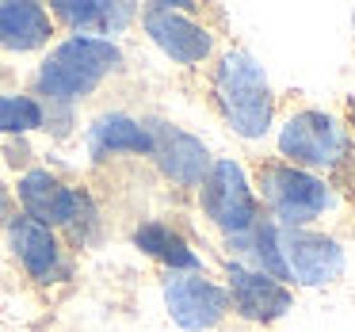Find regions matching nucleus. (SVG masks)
<instances>
[{
	"label": "nucleus",
	"instance_id": "20e7f679",
	"mask_svg": "<svg viewBox=\"0 0 355 332\" xmlns=\"http://www.w3.org/2000/svg\"><path fill=\"white\" fill-rule=\"evenodd\" d=\"M263 199L283 218L286 229H298V225L313 222L321 210L332 207V191L324 187V180L309 176L302 168H291V164L263 172Z\"/></svg>",
	"mask_w": 355,
	"mask_h": 332
},
{
	"label": "nucleus",
	"instance_id": "6e6552de",
	"mask_svg": "<svg viewBox=\"0 0 355 332\" xmlns=\"http://www.w3.org/2000/svg\"><path fill=\"white\" fill-rule=\"evenodd\" d=\"M279 252H283V263L298 283L306 286H324L332 279H340L344 271V252L332 237H321V233H306V229H286L279 237Z\"/></svg>",
	"mask_w": 355,
	"mask_h": 332
},
{
	"label": "nucleus",
	"instance_id": "ddd939ff",
	"mask_svg": "<svg viewBox=\"0 0 355 332\" xmlns=\"http://www.w3.org/2000/svg\"><path fill=\"white\" fill-rule=\"evenodd\" d=\"M50 39V16L42 4H0V46L39 50Z\"/></svg>",
	"mask_w": 355,
	"mask_h": 332
},
{
	"label": "nucleus",
	"instance_id": "9d476101",
	"mask_svg": "<svg viewBox=\"0 0 355 332\" xmlns=\"http://www.w3.org/2000/svg\"><path fill=\"white\" fill-rule=\"evenodd\" d=\"M146 31H149V39L180 65L202 62V58L210 54V46H214L207 27L187 19L180 8H164V4H153V8L146 12Z\"/></svg>",
	"mask_w": 355,
	"mask_h": 332
},
{
	"label": "nucleus",
	"instance_id": "aec40b11",
	"mask_svg": "<svg viewBox=\"0 0 355 332\" xmlns=\"http://www.w3.org/2000/svg\"><path fill=\"white\" fill-rule=\"evenodd\" d=\"M352 24H355V12H352Z\"/></svg>",
	"mask_w": 355,
	"mask_h": 332
},
{
	"label": "nucleus",
	"instance_id": "412c9836",
	"mask_svg": "<svg viewBox=\"0 0 355 332\" xmlns=\"http://www.w3.org/2000/svg\"><path fill=\"white\" fill-rule=\"evenodd\" d=\"M352 111H355V103H352Z\"/></svg>",
	"mask_w": 355,
	"mask_h": 332
},
{
	"label": "nucleus",
	"instance_id": "6ab92c4d",
	"mask_svg": "<svg viewBox=\"0 0 355 332\" xmlns=\"http://www.w3.org/2000/svg\"><path fill=\"white\" fill-rule=\"evenodd\" d=\"M0 218H8V191L0 187Z\"/></svg>",
	"mask_w": 355,
	"mask_h": 332
},
{
	"label": "nucleus",
	"instance_id": "1a4fd4ad",
	"mask_svg": "<svg viewBox=\"0 0 355 332\" xmlns=\"http://www.w3.org/2000/svg\"><path fill=\"white\" fill-rule=\"evenodd\" d=\"M149 138H153V157L161 164V172L180 187H199L210 172V153L199 138L176 130L168 123H149L146 126Z\"/></svg>",
	"mask_w": 355,
	"mask_h": 332
},
{
	"label": "nucleus",
	"instance_id": "2eb2a0df",
	"mask_svg": "<svg viewBox=\"0 0 355 332\" xmlns=\"http://www.w3.org/2000/svg\"><path fill=\"white\" fill-rule=\"evenodd\" d=\"M54 16L65 19L77 31H123L126 24L134 19V4H103V0H58Z\"/></svg>",
	"mask_w": 355,
	"mask_h": 332
},
{
	"label": "nucleus",
	"instance_id": "4468645a",
	"mask_svg": "<svg viewBox=\"0 0 355 332\" xmlns=\"http://www.w3.org/2000/svg\"><path fill=\"white\" fill-rule=\"evenodd\" d=\"M92 157H107V153H153V138L149 130L130 115H103L92 123L88 134Z\"/></svg>",
	"mask_w": 355,
	"mask_h": 332
},
{
	"label": "nucleus",
	"instance_id": "f8f14e48",
	"mask_svg": "<svg viewBox=\"0 0 355 332\" xmlns=\"http://www.w3.org/2000/svg\"><path fill=\"white\" fill-rule=\"evenodd\" d=\"M230 302L248 321H275L291 309V290L252 268L230 263Z\"/></svg>",
	"mask_w": 355,
	"mask_h": 332
},
{
	"label": "nucleus",
	"instance_id": "7ed1b4c3",
	"mask_svg": "<svg viewBox=\"0 0 355 332\" xmlns=\"http://www.w3.org/2000/svg\"><path fill=\"white\" fill-rule=\"evenodd\" d=\"M279 149L306 168H336L347 157V134L324 111H302L279 134Z\"/></svg>",
	"mask_w": 355,
	"mask_h": 332
},
{
	"label": "nucleus",
	"instance_id": "423d86ee",
	"mask_svg": "<svg viewBox=\"0 0 355 332\" xmlns=\"http://www.w3.org/2000/svg\"><path fill=\"white\" fill-rule=\"evenodd\" d=\"M19 202H24L27 218L39 225H73L80 214H92L88 195L65 187L58 176H50L46 168H31L19 180Z\"/></svg>",
	"mask_w": 355,
	"mask_h": 332
},
{
	"label": "nucleus",
	"instance_id": "a211bd4d",
	"mask_svg": "<svg viewBox=\"0 0 355 332\" xmlns=\"http://www.w3.org/2000/svg\"><path fill=\"white\" fill-rule=\"evenodd\" d=\"M46 123L31 96H0V134H27Z\"/></svg>",
	"mask_w": 355,
	"mask_h": 332
},
{
	"label": "nucleus",
	"instance_id": "9b49d317",
	"mask_svg": "<svg viewBox=\"0 0 355 332\" xmlns=\"http://www.w3.org/2000/svg\"><path fill=\"white\" fill-rule=\"evenodd\" d=\"M8 241H12V252L16 260L27 268V275L39 279V283H54L62 279L65 263H62V248H58V237L46 229V225L31 222V218H8Z\"/></svg>",
	"mask_w": 355,
	"mask_h": 332
},
{
	"label": "nucleus",
	"instance_id": "f03ea898",
	"mask_svg": "<svg viewBox=\"0 0 355 332\" xmlns=\"http://www.w3.org/2000/svg\"><path fill=\"white\" fill-rule=\"evenodd\" d=\"M214 92L222 103L230 126L241 138H263L271 126V88L263 77V65L245 50H233L222 58L214 77Z\"/></svg>",
	"mask_w": 355,
	"mask_h": 332
},
{
	"label": "nucleus",
	"instance_id": "0eeeda50",
	"mask_svg": "<svg viewBox=\"0 0 355 332\" xmlns=\"http://www.w3.org/2000/svg\"><path fill=\"white\" fill-rule=\"evenodd\" d=\"M164 306H168L172 321L180 329H214L225 313H230V294L222 286L207 283L202 275H172L164 283Z\"/></svg>",
	"mask_w": 355,
	"mask_h": 332
},
{
	"label": "nucleus",
	"instance_id": "39448f33",
	"mask_svg": "<svg viewBox=\"0 0 355 332\" xmlns=\"http://www.w3.org/2000/svg\"><path fill=\"white\" fill-rule=\"evenodd\" d=\"M202 210L210 214V222L222 225L233 237H245L256 225V202L237 161L210 164L207 180H202Z\"/></svg>",
	"mask_w": 355,
	"mask_h": 332
},
{
	"label": "nucleus",
	"instance_id": "f257e3e1",
	"mask_svg": "<svg viewBox=\"0 0 355 332\" xmlns=\"http://www.w3.org/2000/svg\"><path fill=\"white\" fill-rule=\"evenodd\" d=\"M119 65H123V50H119L115 42L77 35V39L62 42V46L42 62L35 85H39V92L50 96V100L69 103V100L88 96L107 73H115Z\"/></svg>",
	"mask_w": 355,
	"mask_h": 332
},
{
	"label": "nucleus",
	"instance_id": "f3484780",
	"mask_svg": "<svg viewBox=\"0 0 355 332\" xmlns=\"http://www.w3.org/2000/svg\"><path fill=\"white\" fill-rule=\"evenodd\" d=\"M252 260H256V271L260 275H268V279H286L291 271H286V263H283V252H279V229L271 222H256L252 229Z\"/></svg>",
	"mask_w": 355,
	"mask_h": 332
},
{
	"label": "nucleus",
	"instance_id": "dca6fc26",
	"mask_svg": "<svg viewBox=\"0 0 355 332\" xmlns=\"http://www.w3.org/2000/svg\"><path fill=\"white\" fill-rule=\"evenodd\" d=\"M134 245H138L141 252H149L153 260L176 268V271H199V256L187 248V241L180 237V233H172L168 225H161V222L138 225V233H134Z\"/></svg>",
	"mask_w": 355,
	"mask_h": 332
}]
</instances>
